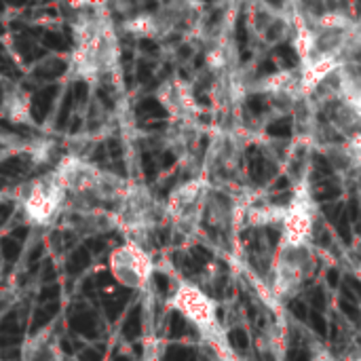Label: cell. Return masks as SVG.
<instances>
[{
  "label": "cell",
  "instance_id": "8fae6325",
  "mask_svg": "<svg viewBox=\"0 0 361 361\" xmlns=\"http://www.w3.org/2000/svg\"><path fill=\"white\" fill-rule=\"evenodd\" d=\"M349 216H347V212H343V216L338 218V222H336V226H338V233H341V237H343V241L345 243H351V226H349Z\"/></svg>",
  "mask_w": 361,
  "mask_h": 361
},
{
  "label": "cell",
  "instance_id": "4316f807",
  "mask_svg": "<svg viewBox=\"0 0 361 361\" xmlns=\"http://www.w3.org/2000/svg\"><path fill=\"white\" fill-rule=\"evenodd\" d=\"M288 186H290V180L288 178H279L275 182V190H288Z\"/></svg>",
  "mask_w": 361,
  "mask_h": 361
},
{
  "label": "cell",
  "instance_id": "44dd1931",
  "mask_svg": "<svg viewBox=\"0 0 361 361\" xmlns=\"http://www.w3.org/2000/svg\"><path fill=\"white\" fill-rule=\"evenodd\" d=\"M315 163L319 165V171H322L324 176H330V173H332V165H330V161H328L326 157H322V154L315 157Z\"/></svg>",
  "mask_w": 361,
  "mask_h": 361
},
{
  "label": "cell",
  "instance_id": "7c38bea8",
  "mask_svg": "<svg viewBox=\"0 0 361 361\" xmlns=\"http://www.w3.org/2000/svg\"><path fill=\"white\" fill-rule=\"evenodd\" d=\"M228 338H231V345H233L235 349H245V347L250 345V341H247V334H245L241 328L233 330V332L228 334Z\"/></svg>",
  "mask_w": 361,
  "mask_h": 361
},
{
  "label": "cell",
  "instance_id": "277c9868",
  "mask_svg": "<svg viewBox=\"0 0 361 361\" xmlns=\"http://www.w3.org/2000/svg\"><path fill=\"white\" fill-rule=\"evenodd\" d=\"M59 220L66 231L78 237H95L116 226V216L108 209H63Z\"/></svg>",
  "mask_w": 361,
  "mask_h": 361
},
{
  "label": "cell",
  "instance_id": "2e32d148",
  "mask_svg": "<svg viewBox=\"0 0 361 361\" xmlns=\"http://www.w3.org/2000/svg\"><path fill=\"white\" fill-rule=\"evenodd\" d=\"M247 108H250L252 112L260 114V112L267 110V99H264L262 95H252V97L247 99Z\"/></svg>",
  "mask_w": 361,
  "mask_h": 361
},
{
  "label": "cell",
  "instance_id": "6da1fadb",
  "mask_svg": "<svg viewBox=\"0 0 361 361\" xmlns=\"http://www.w3.org/2000/svg\"><path fill=\"white\" fill-rule=\"evenodd\" d=\"M91 11L93 6H87L74 21V49L68 63V78L95 85L114 70L118 47L108 17Z\"/></svg>",
  "mask_w": 361,
  "mask_h": 361
},
{
  "label": "cell",
  "instance_id": "8992f818",
  "mask_svg": "<svg viewBox=\"0 0 361 361\" xmlns=\"http://www.w3.org/2000/svg\"><path fill=\"white\" fill-rule=\"evenodd\" d=\"M23 361H61L57 343L47 336V332L36 334L23 347Z\"/></svg>",
  "mask_w": 361,
  "mask_h": 361
},
{
  "label": "cell",
  "instance_id": "5b68a950",
  "mask_svg": "<svg viewBox=\"0 0 361 361\" xmlns=\"http://www.w3.org/2000/svg\"><path fill=\"white\" fill-rule=\"evenodd\" d=\"M0 118L30 123V95L8 80H0Z\"/></svg>",
  "mask_w": 361,
  "mask_h": 361
},
{
  "label": "cell",
  "instance_id": "52a82bcc",
  "mask_svg": "<svg viewBox=\"0 0 361 361\" xmlns=\"http://www.w3.org/2000/svg\"><path fill=\"white\" fill-rule=\"evenodd\" d=\"M269 135L273 137H288L292 133V121L290 118H279L273 125H269Z\"/></svg>",
  "mask_w": 361,
  "mask_h": 361
},
{
  "label": "cell",
  "instance_id": "d4e9b609",
  "mask_svg": "<svg viewBox=\"0 0 361 361\" xmlns=\"http://www.w3.org/2000/svg\"><path fill=\"white\" fill-rule=\"evenodd\" d=\"M171 330H173V334H180V332L184 330V319H182L180 315H173V324H171Z\"/></svg>",
  "mask_w": 361,
  "mask_h": 361
},
{
  "label": "cell",
  "instance_id": "30bf717a",
  "mask_svg": "<svg viewBox=\"0 0 361 361\" xmlns=\"http://www.w3.org/2000/svg\"><path fill=\"white\" fill-rule=\"evenodd\" d=\"M338 195H341V188H338V186H334V184H324V186H322V190H317L315 199H317V201H322V203H326V201L336 199Z\"/></svg>",
  "mask_w": 361,
  "mask_h": 361
},
{
  "label": "cell",
  "instance_id": "7a4b0ae2",
  "mask_svg": "<svg viewBox=\"0 0 361 361\" xmlns=\"http://www.w3.org/2000/svg\"><path fill=\"white\" fill-rule=\"evenodd\" d=\"M66 201H68V192L55 167L25 182L19 190L21 212L36 226H47L53 220H59Z\"/></svg>",
  "mask_w": 361,
  "mask_h": 361
},
{
  "label": "cell",
  "instance_id": "4dcf8cb0",
  "mask_svg": "<svg viewBox=\"0 0 361 361\" xmlns=\"http://www.w3.org/2000/svg\"><path fill=\"white\" fill-rule=\"evenodd\" d=\"M360 228H361V216H360Z\"/></svg>",
  "mask_w": 361,
  "mask_h": 361
},
{
  "label": "cell",
  "instance_id": "3957f363",
  "mask_svg": "<svg viewBox=\"0 0 361 361\" xmlns=\"http://www.w3.org/2000/svg\"><path fill=\"white\" fill-rule=\"evenodd\" d=\"M110 275L127 290H135L142 286V281L148 275V260L144 252H140L135 245H121L110 254L108 260Z\"/></svg>",
  "mask_w": 361,
  "mask_h": 361
},
{
  "label": "cell",
  "instance_id": "83f0119b",
  "mask_svg": "<svg viewBox=\"0 0 361 361\" xmlns=\"http://www.w3.org/2000/svg\"><path fill=\"white\" fill-rule=\"evenodd\" d=\"M260 72H262V74H271V72H275V63H273V61H264V63H262V68H260Z\"/></svg>",
  "mask_w": 361,
  "mask_h": 361
},
{
  "label": "cell",
  "instance_id": "ffe728a7",
  "mask_svg": "<svg viewBox=\"0 0 361 361\" xmlns=\"http://www.w3.org/2000/svg\"><path fill=\"white\" fill-rule=\"evenodd\" d=\"M347 216H349V220L351 222H355V220H360V203L353 199V201H349V207H347Z\"/></svg>",
  "mask_w": 361,
  "mask_h": 361
},
{
  "label": "cell",
  "instance_id": "4fadbf2b",
  "mask_svg": "<svg viewBox=\"0 0 361 361\" xmlns=\"http://www.w3.org/2000/svg\"><path fill=\"white\" fill-rule=\"evenodd\" d=\"M343 212H345V207L341 203H328V205H324V214H326V218L330 222H338V218L343 216Z\"/></svg>",
  "mask_w": 361,
  "mask_h": 361
},
{
  "label": "cell",
  "instance_id": "484cf974",
  "mask_svg": "<svg viewBox=\"0 0 361 361\" xmlns=\"http://www.w3.org/2000/svg\"><path fill=\"white\" fill-rule=\"evenodd\" d=\"M267 235H269V243H271V245H277V241H279V233H277L275 228H267Z\"/></svg>",
  "mask_w": 361,
  "mask_h": 361
},
{
  "label": "cell",
  "instance_id": "7402d4cb",
  "mask_svg": "<svg viewBox=\"0 0 361 361\" xmlns=\"http://www.w3.org/2000/svg\"><path fill=\"white\" fill-rule=\"evenodd\" d=\"M288 361H311V357L305 353V351H290V355H288Z\"/></svg>",
  "mask_w": 361,
  "mask_h": 361
},
{
  "label": "cell",
  "instance_id": "e0dca14e",
  "mask_svg": "<svg viewBox=\"0 0 361 361\" xmlns=\"http://www.w3.org/2000/svg\"><path fill=\"white\" fill-rule=\"evenodd\" d=\"M290 311H292L298 319H309L307 305H305V302H300V300H292V302H290Z\"/></svg>",
  "mask_w": 361,
  "mask_h": 361
},
{
  "label": "cell",
  "instance_id": "603a6c76",
  "mask_svg": "<svg viewBox=\"0 0 361 361\" xmlns=\"http://www.w3.org/2000/svg\"><path fill=\"white\" fill-rule=\"evenodd\" d=\"M195 258L199 260V262H209V252L207 250H203V247H195Z\"/></svg>",
  "mask_w": 361,
  "mask_h": 361
},
{
  "label": "cell",
  "instance_id": "5bb4252c",
  "mask_svg": "<svg viewBox=\"0 0 361 361\" xmlns=\"http://www.w3.org/2000/svg\"><path fill=\"white\" fill-rule=\"evenodd\" d=\"M341 311H343L351 322L360 324L361 315H360V311H357V307H355L353 302H349V300H345V298H343V302H341Z\"/></svg>",
  "mask_w": 361,
  "mask_h": 361
},
{
  "label": "cell",
  "instance_id": "cb8c5ba5",
  "mask_svg": "<svg viewBox=\"0 0 361 361\" xmlns=\"http://www.w3.org/2000/svg\"><path fill=\"white\" fill-rule=\"evenodd\" d=\"M338 271L336 269H330L328 271V283H330V288H338Z\"/></svg>",
  "mask_w": 361,
  "mask_h": 361
},
{
  "label": "cell",
  "instance_id": "f546056e",
  "mask_svg": "<svg viewBox=\"0 0 361 361\" xmlns=\"http://www.w3.org/2000/svg\"><path fill=\"white\" fill-rule=\"evenodd\" d=\"M157 283L161 286V290H165L167 288V277L165 275H157Z\"/></svg>",
  "mask_w": 361,
  "mask_h": 361
},
{
  "label": "cell",
  "instance_id": "ac0fdd59",
  "mask_svg": "<svg viewBox=\"0 0 361 361\" xmlns=\"http://www.w3.org/2000/svg\"><path fill=\"white\" fill-rule=\"evenodd\" d=\"M237 38H239V47L243 49L245 42H247V34H245V17L241 15L239 21H237Z\"/></svg>",
  "mask_w": 361,
  "mask_h": 361
},
{
  "label": "cell",
  "instance_id": "9c48e42d",
  "mask_svg": "<svg viewBox=\"0 0 361 361\" xmlns=\"http://www.w3.org/2000/svg\"><path fill=\"white\" fill-rule=\"evenodd\" d=\"M309 319H311V322H309V324H311V328H313L322 338H326V336H328V322H326L317 311H313V313L309 315Z\"/></svg>",
  "mask_w": 361,
  "mask_h": 361
},
{
  "label": "cell",
  "instance_id": "9a60e30c",
  "mask_svg": "<svg viewBox=\"0 0 361 361\" xmlns=\"http://www.w3.org/2000/svg\"><path fill=\"white\" fill-rule=\"evenodd\" d=\"M275 53L288 63V66H294L296 63V53H294V49L292 47H288V44H281V47H277L275 49Z\"/></svg>",
  "mask_w": 361,
  "mask_h": 361
},
{
  "label": "cell",
  "instance_id": "d6986e66",
  "mask_svg": "<svg viewBox=\"0 0 361 361\" xmlns=\"http://www.w3.org/2000/svg\"><path fill=\"white\" fill-rule=\"evenodd\" d=\"M311 305H313L317 311L326 309V296H324L322 290H313V294H311Z\"/></svg>",
  "mask_w": 361,
  "mask_h": 361
},
{
  "label": "cell",
  "instance_id": "ba28073f",
  "mask_svg": "<svg viewBox=\"0 0 361 361\" xmlns=\"http://www.w3.org/2000/svg\"><path fill=\"white\" fill-rule=\"evenodd\" d=\"M264 161H262V157H258V154H254V150H252V165H250V176H252V180L254 182H264Z\"/></svg>",
  "mask_w": 361,
  "mask_h": 361
},
{
  "label": "cell",
  "instance_id": "f1b7e54d",
  "mask_svg": "<svg viewBox=\"0 0 361 361\" xmlns=\"http://www.w3.org/2000/svg\"><path fill=\"white\" fill-rule=\"evenodd\" d=\"M347 283H349V286H351V288H353V290L357 292V296H361V283H360V281H357V279L349 277V279H347Z\"/></svg>",
  "mask_w": 361,
  "mask_h": 361
}]
</instances>
